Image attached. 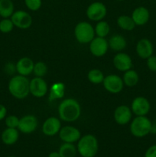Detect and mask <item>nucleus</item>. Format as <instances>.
Wrapping results in <instances>:
<instances>
[{"label": "nucleus", "mask_w": 156, "mask_h": 157, "mask_svg": "<svg viewBox=\"0 0 156 157\" xmlns=\"http://www.w3.org/2000/svg\"><path fill=\"white\" fill-rule=\"evenodd\" d=\"M48 157H61L59 152H51L48 155Z\"/></svg>", "instance_id": "obj_37"}, {"label": "nucleus", "mask_w": 156, "mask_h": 157, "mask_svg": "<svg viewBox=\"0 0 156 157\" xmlns=\"http://www.w3.org/2000/svg\"><path fill=\"white\" fill-rule=\"evenodd\" d=\"M29 84L30 81L25 76L18 75L11 78L8 88L12 96L16 99L22 100L27 98L30 94Z\"/></svg>", "instance_id": "obj_2"}, {"label": "nucleus", "mask_w": 156, "mask_h": 157, "mask_svg": "<svg viewBox=\"0 0 156 157\" xmlns=\"http://www.w3.org/2000/svg\"><path fill=\"white\" fill-rule=\"evenodd\" d=\"M151 105L147 98L136 97L132 102L131 110L136 116H145L149 112Z\"/></svg>", "instance_id": "obj_12"}, {"label": "nucleus", "mask_w": 156, "mask_h": 157, "mask_svg": "<svg viewBox=\"0 0 156 157\" xmlns=\"http://www.w3.org/2000/svg\"><path fill=\"white\" fill-rule=\"evenodd\" d=\"M66 92V86L62 82H55L49 90L48 99L50 101H57L64 97Z\"/></svg>", "instance_id": "obj_20"}, {"label": "nucleus", "mask_w": 156, "mask_h": 157, "mask_svg": "<svg viewBox=\"0 0 156 157\" xmlns=\"http://www.w3.org/2000/svg\"><path fill=\"white\" fill-rule=\"evenodd\" d=\"M5 124H6V127H9V128L18 129V124H19V118L15 115H9L6 117Z\"/></svg>", "instance_id": "obj_32"}, {"label": "nucleus", "mask_w": 156, "mask_h": 157, "mask_svg": "<svg viewBox=\"0 0 156 157\" xmlns=\"http://www.w3.org/2000/svg\"><path fill=\"white\" fill-rule=\"evenodd\" d=\"M132 18L134 21L136 25L142 26L146 24L150 18L149 11L144 6L136 8L132 13Z\"/></svg>", "instance_id": "obj_19"}, {"label": "nucleus", "mask_w": 156, "mask_h": 157, "mask_svg": "<svg viewBox=\"0 0 156 157\" xmlns=\"http://www.w3.org/2000/svg\"><path fill=\"white\" fill-rule=\"evenodd\" d=\"M29 90L30 94H32L35 98H41L47 94L48 87L47 82L42 78L35 77L30 81Z\"/></svg>", "instance_id": "obj_9"}, {"label": "nucleus", "mask_w": 156, "mask_h": 157, "mask_svg": "<svg viewBox=\"0 0 156 157\" xmlns=\"http://www.w3.org/2000/svg\"><path fill=\"white\" fill-rule=\"evenodd\" d=\"M33 73L35 77L43 78L47 73V65L43 61H38L34 65Z\"/></svg>", "instance_id": "obj_29"}, {"label": "nucleus", "mask_w": 156, "mask_h": 157, "mask_svg": "<svg viewBox=\"0 0 156 157\" xmlns=\"http://www.w3.org/2000/svg\"><path fill=\"white\" fill-rule=\"evenodd\" d=\"M103 87L109 93L119 94L122 90L124 87V83L122 78L119 75H110L104 78L102 81Z\"/></svg>", "instance_id": "obj_7"}, {"label": "nucleus", "mask_w": 156, "mask_h": 157, "mask_svg": "<svg viewBox=\"0 0 156 157\" xmlns=\"http://www.w3.org/2000/svg\"><path fill=\"white\" fill-rule=\"evenodd\" d=\"M14 24L10 18H2L0 21V32L2 33H9L13 30Z\"/></svg>", "instance_id": "obj_30"}, {"label": "nucleus", "mask_w": 156, "mask_h": 157, "mask_svg": "<svg viewBox=\"0 0 156 157\" xmlns=\"http://www.w3.org/2000/svg\"><path fill=\"white\" fill-rule=\"evenodd\" d=\"M9 157H15V156H9Z\"/></svg>", "instance_id": "obj_39"}, {"label": "nucleus", "mask_w": 156, "mask_h": 157, "mask_svg": "<svg viewBox=\"0 0 156 157\" xmlns=\"http://www.w3.org/2000/svg\"><path fill=\"white\" fill-rule=\"evenodd\" d=\"M104 75L99 69H92L87 74V79L90 83L94 84H102L104 80Z\"/></svg>", "instance_id": "obj_28"}, {"label": "nucleus", "mask_w": 156, "mask_h": 157, "mask_svg": "<svg viewBox=\"0 0 156 157\" xmlns=\"http://www.w3.org/2000/svg\"><path fill=\"white\" fill-rule=\"evenodd\" d=\"M122 81H123L124 85L129 87H135L139 81V74L135 70H132V69L126 71L124 72Z\"/></svg>", "instance_id": "obj_24"}, {"label": "nucleus", "mask_w": 156, "mask_h": 157, "mask_svg": "<svg viewBox=\"0 0 156 157\" xmlns=\"http://www.w3.org/2000/svg\"><path fill=\"white\" fill-rule=\"evenodd\" d=\"M151 131L152 124L146 116H136L130 124V132L136 137H144Z\"/></svg>", "instance_id": "obj_4"}, {"label": "nucleus", "mask_w": 156, "mask_h": 157, "mask_svg": "<svg viewBox=\"0 0 156 157\" xmlns=\"http://www.w3.org/2000/svg\"><path fill=\"white\" fill-rule=\"evenodd\" d=\"M35 63L28 57L21 58L17 61L15 67H16V71L18 75H22V76H28L31 74L33 73V69Z\"/></svg>", "instance_id": "obj_18"}, {"label": "nucleus", "mask_w": 156, "mask_h": 157, "mask_svg": "<svg viewBox=\"0 0 156 157\" xmlns=\"http://www.w3.org/2000/svg\"><path fill=\"white\" fill-rule=\"evenodd\" d=\"M74 36L80 44H88L95 38L94 28L87 21H80L75 26Z\"/></svg>", "instance_id": "obj_5"}, {"label": "nucleus", "mask_w": 156, "mask_h": 157, "mask_svg": "<svg viewBox=\"0 0 156 157\" xmlns=\"http://www.w3.org/2000/svg\"><path fill=\"white\" fill-rule=\"evenodd\" d=\"M60 119L65 122H74L81 114V107L79 102L73 98H67L61 101L58 107Z\"/></svg>", "instance_id": "obj_1"}, {"label": "nucleus", "mask_w": 156, "mask_h": 157, "mask_svg": "<svg viewBox=\"0 0 156 157\" xmlns=\"http://www.w3.org/2000/svg\"><path fill=\"white\" fill-rule=\"evenodd\" d=\"M132 111L126 105H120L116 108L113 114L115 121L119 125H125L131 121Z\"/></svg>", "instance_id": "obj_14"}, {"label": "nucleus", "mask_w": 156, "mask_h": 157, "mask_svg": "<svg viewBox=\"0 0 156 157\" xmlns=\"http://www.w3.org/2000/svg\"><path fill=\"white\" fill-rule=\"evenodd\" d=\"M113 65L119 71L125 72L130 70L132 67V61L131 57L123 52L116 54L113 58Z\"/></svg>", "instance_id": "obj_16"}, {"label": "nucleus", "mask_w": 156, "mask_h": 157, "mask_svg": "<svg viewBox=\"0 0 156 157\" xmlns=\"http://www.w3.org/2000/svg\"><path fill=\"white\" fill-rule=\"evenodd\" d=\"M87 18L93 21H99L103 19L107 14L105 4L101 2H94L89 5L86 11Z\"/></svg>", "instance_id": "obj_6"}, {"label": "nucleus", "mask_w": 156, "mask_h": 157, "mask_svg": "<svg viewBox=\"0 0 156 157\" xmlns=\"http://www.w3.org/2000/svg\"><path fill=\"white\" fill-rule=\"evenodd\" d=\"M109 49V43L105 38L96 37L90 42V53L95 57H102Z\"/></svg>", "instance_id": "obj_11"}, {"label": "nucleus", "mask_w": 156, "mask_h": 157, "mask_svg": "<svg viewBox=\"0 0 156 157\" xmlns=\"http://www.w3.org/2000/svg\"><path fill=\"white\" fill-rule=\"evenodd\" d=\"M6 115H7V109L4 105L0 104V121L5 119L6 117Z\"/></svg>", "instance_id": "obj_35"}, {"label": "nucleus", "mask_w": 156, "mask_h": 157, "mask_svg": "<svg viewBox=\"0 0 156 157\" xmlns=\"http://www.w3.org/2000/svg\"><path fill=\"white\" fill-rule=\"evenodd\" d=\"M136 50L138 56L142 59H147L152 55L153 44L150 40L142 38L137 42Z\"/></svg>", "instance_id": "obj_17"}, {"label": "nucleus", "mask_w": 156, "mask_h": 157, "mask_svg": "<svg viewBox=\"0 0 156 157\" xmlns=\"http://www.w3.org/2000/svg\"><path fill=\"white\" fill-rule=\"evenodd\" d=\"M147 66L148 69L153 72H156V56H150L147 58Z\"/></svg>", "instance_id": "obj_33"}, {"label": "nucleus", "mask_w": 156, "mask_h": 157, "mask_svg": "<svg viewBox=\"0 0 156 157\" xmlns=\"http://www.w3.org/2000/svg\"><path fill=\"white\" fill-rule=\"evenodd\" d=\"M12 70L16 71V67H15V65H14L12 63H8L6 65V71H7V73L12 74L14 72Z\"/></svg>", "instance_id": "obj_36"}, {"label": "nucleus", "mask_w": 156, "mask_h": 157, "mask_svg": "<svg viewBox=\"0 0 156 157\" xmlns=\"http://www.w3.org/2000/svg\"><path fill=\"white\" fill-rule=\"evenodd\" d=\"M109 48L115 52H122L126 48L127 41L123 36L120 35H114L108 41Z\"/></svg>", "instance_id": "obj_22"}, {"label": "nucleus", "mask_w": 156, "mask_h": 157, "mask_svg": "<svg viewBox=\"0 0 156 157\" xmlns=\"http://www.w3.org/2000/svg\"><path fill=\"white\" fill-rule=\"evenodd\" d=\"M19 138V132L17 128H9L7 127L3 130L1 135L2 141L4 144L7 146H11L15 144Z\"/></svg>", "instance_id": "obj_21"}, {"label": "nucleus", "mask_w": 156, "mask_h": 157, "mask_svg": "<svg viewBox=\"0 0 156 157\" xmlns=\"http://www.w3.org/2000/svg\"><path fill=\"white\" fill-rule=\"evenodd\" d=\"M11 20L15 27L20 29H28L32 26V18L28 12L23 10H17L14 12Z\"/></svg>", "instance_id": "obj_8"}, {"label": "nucleus", "mask_w": 156, "mask_h": 157, "mask_svg": "<svg viewBox=\"0 0 156 157\" xmlns=\"http://www.w3.org/2000/svg\"><path fill=\"white\" fill-rule=\"evenodd\" d=\"M24 4L29 10L35 12L41 9L42 0H24Z\"/></svg>", "instance_id": "obj_31"}, {"label": "nucleus", "mask_w": 156, "mask_h": 157, "mask_svg": "<svg viewBox=\"0 0 156 157\" xmlns=\"http://www.w3.org/2000/svg\"><path fill=\"white\" fill-rule=\"evenodd\" d=\"M15 12L12 0H0V16L2 18H10Z\"/></svg>", "instance_id": "obj_23"}, {"label": "nucleus", "mask_w": 156, "mask_h": 157, "mask_svg": "<svg viewBox=\"0 0 156 157\" xmlns=\"http://www.w3.org/2000/svg\"><path fill=\"white\" fill-rule=\"evenodd\" d=\"M95 35L97 37L101 38H106L109 35L110 31V26L107 21L101 20L96 23V26L94 28Z\"/></svg>", "instance_id": "obj_27"}, {"label": "nucleus", "mask_w": 156, "mask_h": 157, "mask_svg": "<svg viewBox=\"0 0 156 157\" xmlns=\"http://www.w3.org/2000/svg\"><path fill=\"white\" fill-rule=\"evenodd\" d=\"M145 157H156V145H152L148 147L145 151Z\"/></svg>", "instance_id": "obj_34"}, {"label": "nucleus", "mask_w": 156, "mask_h": 157, "mask_svg": "<svg viewBox=\"0 0 156 157\" xmlns=\"http://www.w3.org/2000/svg\"><path fill=\"white\" fill-rule=\"evenodd\" d=\"M38 125V121L36 117L28 114L19 119L18 130L24 134H30L36 130Z\"/></svg>", "instance_id": "obj_10"}, {"label": "nucleus", "mask_w": 156, "mask_h": 157, "mask_svg": "<svg viewBox=\"0 0 156 157\" xmlns=\"http://www.w3.org/2000/svg\"><path fill=\"white\" fill-rule=\"evenodd\" d=\"M61 129V123L58 118L50 117L44 121L42 125V132L45 136H53L59 133Z\"/></svg>", "instance_id": "obj_15"}, {"label": "nucleus", "mask_w": 156, "mask_h": 157, "mask_svg": "<svg viewBox=\"0 0 156 157\" xmlns=\"http://www.w3.org/2000/svg\"><path fill=\"white\" fill-rule=\"evenodd\" d=\"M61 157H75L77 153V149L70 143H64L58 150Z\"/></svg>", "instance_id": "obj_26"}, {"label": "nucleus", "mask_w": 156, "mask_h": 157, "mask_svg": "<svg viewBox=\"0 0 156 157\" xmlns=\"http://www.w3.org/2000/svg\"><path fill=\"white\" fill-rule=\"evenodd\" d=\"M59 137L64 143L73 144L77 142L81 137L80 131L77 128L72 126H65L61 127L59 132Z\"/></svg>", "instance_id": "obj_13"}, {"label": "nucleus", "mask_w": 156, "mask_h": 157, "mask_svg": "<svg viewBox=\"0 0 156 157\" xmlns=\"http://www.w3.org/2000/svg\"><path fill=\"white\" fill-rule=\"evenodd\" d=\"M117 25L120 29L125 31H132L136 27L134 21L131 16L126 15H122L118 17Z\"/></svg>", "instance_id": "obj_25"}, {"label": "nucleus", "mask_w": 156, "mask_h": 157, "mask_svg": "<svg viewBox=\"0 0 156 157\" xmlns=\"http://www.w3.org/2000/svg\"><path fill=\"white\" fill-rule=\"evenodd\" d=\"M76 149L82 157H94L99 149L97 139L92 134L84 135L78 140Z\"/></svg>", "instance_id": "obj_3"}, {"label": "nucleus", "mask_w": 156, "mask_h": 157, "mask_svg": "<svg viewBox=\"0 0 156 157\" xmlns=\"http://www.w3.org/2000/svg\"><path fill=\"white\" fill-rule=\"evenodd\" d=\"M117 1H120L121 2V1H124V0H117Z\"/></svg>", "instance_id": "obj_38"}]
</instances>
